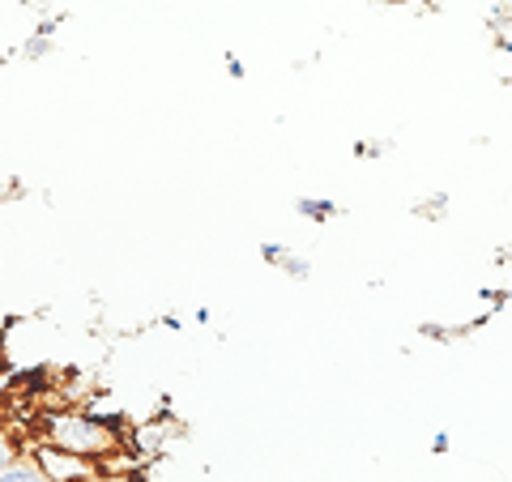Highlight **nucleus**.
<instances>
[{
	"label": "nucleus",
	"instance_id": "obj_5",
	"mask_svg": "<svg viewBox=\"0 0 512 482\" xmlns=\"http://www.w3.org/2000/svg\"><path fill=\"white\" fill-rule=\"evenodd\" d=\"M0 482H47L35 465H30V457H18L13 465H5V470H0Z\"/></svg>",
	"mask_w": 512,
	"mask_h": 482
},
{
	"label": "nucleus",
	"instance_id": "obj_3",
	"mask_svg": "<svg viewBox=\"0 0 512 482\" xmlns=\"http://www.w3.org/2000/svg\"><path fill=\"white\" fill-rule=\"evenodd\" d=\"M295 214L308 218V222H333V218L342 214V205L333 201V197H299L295 201Z\"/></svg>",
	"mask_w": 512,
	"mask_h": 482
},
{
	"label": "nucleus",
	"instance_id": "obj_4",
	"mask_svg": "<svg viewBox=\"0 0 512 482\" xmlns=\"http://www.w3.org/2000/svg\"><path fill=\"white\" fill-rule=\"evenodd\" d=\"M448 192H431V197H423L419 205H414V218H431V222H440L444 214H448Z\"/></svg>",
	"mask_w": 512,
	"mask_h": 482
},
{
	"label": "nucleus",
	"instance_id": "obj_12",
	"mask_svg": "<svg viewBox=\"0 0 512 482\" xmlns=\"http://www.w3.org/2000/svg\"><path fill=\"white\" fill-rule=\"evenodd\" d=\"M389 150V141H355V158H380Z\"/></svg>",
	"mask_w": 512,
	"mask_h": 482
},
{
	"label": "nucleus",
	"instance_id": "obj_14",
	"mask_svg": "<svg viewBox=\"0 0 512 482\" xmlns=\"http://www.w3.org/2000/svg\"><path fill=\"white\" fill-rule=\"evenodd\" d=\"M495 52H504V56H512V35H495Z\"/></svg>",
	"mask_w": 512,
	"mask_h": 482
},
{
	"label": "nucleus",
	"instance_id": "obj_15",
	"mask_svg": "<svg viewBox=\"0 0 512 482\" xmlns=\"http://www.w3.org/2000/svg\"><path fill=\"white\" fill-rule=\"evenodd\" d=\"M192 320H197V325H210L214 312H210V308H197V312H192Z\"/></svg>",
	"mask_w": 512,
	"mask_h": 482
},
{
	"label": "nucleus",
	"instance_id": "obj_1",
	"mask_svg": "<svg viewBox=\"0 0 512 482\" xmlns=\"http://www.w3.org/2000/svg\"><path fill=\"white\" fill-rule=\"evenodd\" d=\"M128 427L116 414H99V410H52L43 414V431L39 440L56 444V448H69L77 457H90V461H107L111 453L128 448Z\"/></svg>",
	"mask_w": 512,
	"mask_h": 482
},
{
	"label": "nucleus",
	"instance_id": "obj_7",
	"mask_svg": "<svg viewBox=\"0 0 512 482\" xmlns=\"http://www.w3.org/2000/svg\"><path fill=\"white\" fill-rule=\"evenodd\" d=\"M282 273H286V278H295V282H308L312 278V265L308 261H303V256H286V261H282Z\"/></svg>",
	"mask_w": 512,
	"mask_h": 482
},
{
	"label": "nucleus",
	"instance_id": "obj_9",
	"mask_svg": "<svg viewBox=\"0 0 512 482\" xmlns=\"http://www.w3.org/2000/svg\"><path fill=\"white\" fill-rule=\"evenodd\" d=\"M286 256H291V248H286V244H261V261H265V265L282 269V261H286Z\"/></svg>",
	"mask_w": 512,
	"mask_h": 482
},
{
	"label": "nucleus",
	"instance_id": "obj_13",
	"mask_svg": "<svg viewBox=\"0 0 512 482\" xmlns=\"http://www.w3.org/2000/svg\"><path fill=\"white\" fill-rule=\"evenodd\" d=\"M158 325L171 329V333H180V329H184V320H180V316H158Z\"/></svg>",
	"mask_w": 512,
	"mask_h": 482
},
{
	"label": "nucleus",
	"instance_id": "obj_8",
	"mask_svg": "<svg viewBox=\"0 0 512 482\" xmlns=\"http://www.w3.org/2000/svg\"><path fill=\"white\" fill-rule=\"evenodd\" d=\"M18 457H22L18 440H13V436H5V431H0V470H5V465H13Z\"/></svg>",
	"mask_w": 512,
	"mask_h": 482
},
{
	"label": "nucleus",
	"instance_id": "obj_6",
	"mask_svg": "<svg viewBox=\"0 0 512 482\" xmlns=\"http://www.w3.org/2000/svg\"><path fill=\"white\" fill-rule=\"evenodd\" d=\"M47 52H52V35H39V30L22 43V56H26V60H43Z\"/></svg>",
	"mask_w": 512,
	"mask_h": 482
},
{
	"label": "nucleus",
	"instance_id": "obj_2",
	"mask_svg": "<svg viewBox=\"0 0 512 482\" xmlns=\"http://www.w3.org/2000/svg\"><path fill=\"white\" fill-rule=\"evenodd\" d=\"M30 465H35L47 482H103L99 461L77 457V453H69V448H56L47 440L30 444Z\"/></svg>",
	"mask_w": 512,
	"mask_h": 482
},
{
	"label": "nucleus",
	"instance_id": "obj_10",
	"mask_svg": "<svg viewBox=\"0 0 512 482\" xmlns=\"http://www.w3.org/2000/svg\"><path fill=\"white\" fill-rule=\"evenodd\" d=\"M222 69H227V77H231V82H244V77H248L244 60H239L235 52H222Z\"/></svg>",
	"mask_w": 512,
	"mask_h": 482
},
{
	"label": "nucleus",
	"instance_id": "obj_11",
	"mask_svg": "<svg viewBox=\"0 0 512 482\" xmlns=\"http://www.w3.org/2000/svg\"><path fill=\"white\" fill-rule=\"evenodd\" d=\"M427 453H431V457H448V453H453V436H448V431H436Z\"/></svg>",
	"mask_w": 512,
	"mask_h": 482
}]
</instances>
